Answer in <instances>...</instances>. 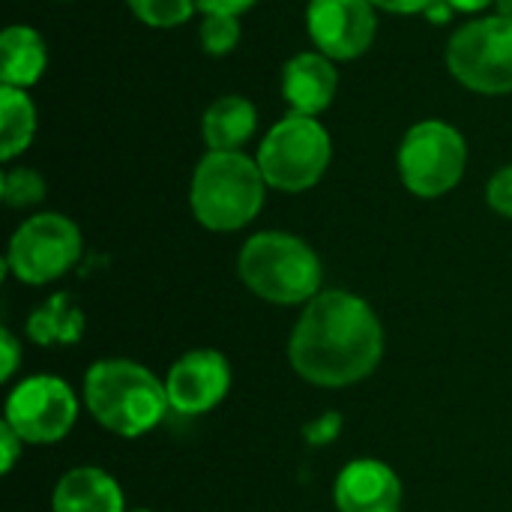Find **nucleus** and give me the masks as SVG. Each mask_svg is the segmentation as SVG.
Masks as SVG:
<instances>
[{"label":"nucleus","mask_w":512,"mask_h":512,"mask_svg":"<svg viewBox=\"0 0 512 512\" xmlns=\"http://www.w3.org/2000/svg\"><path fill=\"white\" fill-rule=\"evenodd\" d=\"M3 423H9L24 444L51 447L75 429L78 396L57 375H27L6 396Z\"/></svg>","instance_id":"nucleus-9"},{"label":"nucleus","mask_w":512,"mask_h":512,"mask_svg":"<svg viewBox=\"0 0 512 512\" xmlns=\"http://www.w3.org/2000/svg\"><path fill=\"white\" fill-rule=\"evenodd\" d=\"M486 201L498 216L512 219V162L492 174V180L486 186Z\"/></svg>","instance_id":"nucleus-22"},{"label":"nucleus","mask_w":512,"mask_h":512,"mask_svg":"<svg viewBox=\"0 0 512 512\" xmlns=\"http://www.w3.org/2000/svg\"><path fill=\"white\" fill-rule=\"evenodd\" d=\"M258 0H198V9L204 12V15H213V12H219V15H243V12H249L252 6H255Z\"/></svg>","instance_id":"nucleus-26"},{"label":"nucleus","mask_w":512,"mask_h":512,"mask_svg":"<svg viewBox=\"0 0 512 512\" xmlns=\"http://www.w3.org/2000/svg\"><path fill=\"white\" fill-rule=\"evenodd\" d=\"M84 252L81 228L63 213H36L24 219L6 246V270L21 285H51L63 279Z\"/></svg>","instance_id":"nucleus-8"},{"label":"nucleus","mask_w":512,"mask_h":512,"mask_svg":"<svg viewBox=\"0 0 512 512\" xmlns=\"http://www.w3.org/2000/svg\"><path fill=\"white\" fill-rule=\"evenodd\" d=\"M36 135V105L27 90L0 87V159L12 162L21 156Z\"/></svg>","instance_id":"nucleus-18"},{"label":"nucleus","mask_w":512,"mask_h":512,"mask_svg":"<svg viewBox=\"0 0 512 512\" xmlns=\"http://www.w3.org/2000/svg\"><path fill=\"white\" fill-rule=\"evenodd\" d=\"M450 75L480 96L512 93V21L483 15L456 27L444 51Z\"/></svg>","instance_id":"nucleus-7"},{"label":"nucleus","mask_w":512,"mask_h":512,"mask_svg":"<svg viewBox=\"0 0 512 512\" xmlns=\"http://www.w3.org/2000/svg\"><path fill=\"white\" fill-rule=\"evenodd\" d=\"M126 512H153V510H126Z\"/></svg>","instance_id":"nucleus-31"},{"label":"nucleus","mask_w":512,"mask_h":512,"mask_svg":"<svg viewBox=\"0 0 512 512\" xmlns=\"http://www.w3.org/2000/svg\"><path fill=\"white\" fill-rule=\"evenodd\" d=\"M87 318L81 306L69 294H51L42 300L24 321V336L39 348H57V345H78L84 336Z\"/></svg>","instance_id":"nucleus-17"},{"label":"nucleus","mask_w":512,"mask_h":512,"mask_svg":"<svg viewBox=\"0 0 512 512\" xmlns=\"http://www.w3.org/2000/svg\"><path fill=\"white\" fill-rule=\"evenodd\" d=\"M48 66V45L36 27L9 24L0 33V87L30 90Z\"/></svg>","instance_id":"nucleus-15"},{"label":"nucleus","mask_w":512,"mask_h":512,"mask_svg":"<svg viewBox=\"0 0 512 512\" xmlns=\"http://www.w3.org/2000/svg\"><path fill=\"white\" fill-rule=\"evenodd\" d=\"M51 512H126V495L108 471L78 465L57 480Z\"/></svg>","instance_id":"nucleus-14"},{"label":"nucleus","mask_w":512,"mask_h":512,"mask_svg":"<svg viewBox=\"0 0 512 512\" xmlns=\"http://www.w3.org/2000/svg\"><path fill=\"white\" fill-rule=\"evenodd\" d=\"M45 195H48V183L33 168H6L0 177V198L12 210L36 207V204H42Z\"/></svg>","instance_id":"nucleus-19"},{"label":"nucleus","mask_w":512,"mask_h":512,"mask_svg":"<svg viewBox=\"0 0 512 512\" xmlns=\"http://www.w3.org/2000/svg\"><path fill=\"white\" fill-rule=\"evenodd\" d=\"M435 0H372L375 9L393 12V15H423Z\"/></svg>","instance_id":"nucleus-27"},{"label":"nucleus","mask_w":512,"mask_h":512,"mask_svg":"<svg viewBox=\"0 0 512 512\" xmlns=\"http://www.w3.org/2000/svg\"><path fill=\"white\" fill-rule=\"evenodd\" d=\"M339 432H342V414H336V411H327L324 417L312 420V423L303 429V435H306V441H309L312 447H327L330 441H336Z\"/></svg>","instance_id":"nucleus-23"},{"label":"nucleus","mask_w":512,"mask_h":512,"mask_svg":"<svg viewBox=\"0 0 512 512\" xmlns=\"http://www.w3.org/2000/svg\"><path fill=\"white\" fill-rule=\"evenodd\" d=\"M384 357V324L354 291L330 288L309 300L291 330V369L312 387L342 390L366 381Z\"/></svg>","instance_id":"nucleus-1"},{"label":"nucleus","mask_w":512,"mask_h":512,"mask_svg":"<svg viewBox=\"0 0 512 512\" xmlns=\"http://www.w3.org/2000/svg\"><path fill=\"white\" fill-rule=\"evenodd\" d=\"M453 12H456V9H453L447 0H435V3H432V6H429L423 15H426L429 21H435V24H447V21L453 18Z\"/></svg>","instance_id":"nucleus-28"},{"label":"nucleus","mask_w":512,"mask_h":512,"mask_svg":"<svg viewBox=\"0 0 512 512\" xmlns=\"http://www.w3.org/2000/svg\"><path fill=\"white\" fill-rule=\"evenodd\" d=\"M333 159V141L318 117L288 111L258 144L255 162L270 189L300 195L321 183Z\"/></svg>","instance_id":"nucleus-5"},{"label":"nucleus","mask_w":512,"mask_h":512,"mask_svg":"<svg viewBox=\"0 0 512 512\" xmlns=\"http://www.w3.org/2000/svg\"><path fill=\"white\" fill-rule=\"evenodd\" d=\"M126 6L141 24L156 30H174L192 18L198 0H126Z\"/></svg>","instance_id":"nucleus-20"},{"label":"nucleus","mask_w":512,"mask_h":512,"mask_svg":"<svg viewBox=\"0 0 512 512\" xmlns=\"http://www.w3.org/2000/svg\"><path fill=\"white\" fill-rule=\"evenodd\" d=\"M240 36H243V27H240V18L237 15H219V12H213V15H204V21L198 27L201 48L210 57L231 54L240 45Z\"/></svg>","instance_id":"nucleus-21"},{"label":"nucleus","mask_w":512,"mask_h":512,"mask_svg":"<svg viewBox=\"0 0 512 512\" xmlns=\"http://www.w3.org/2000/svg\"><path fill=\"white\" fill-rule=\"evenodd\" d=\"M258 132V108L237 93L219 96L207 105L201 135L207 150H243Z\"/></svg>","instance_id":"nucleus-16"},{"label":"nucleus","mask_w":512,"mask_h":512,"mask_svg":"<svg viewBox=\"0 0 512 512\" xmlns=\"http://www.w3.org/2000/svg\"><path fill=\"white\" fill-rule=\"evenodd\" d=\"M84 408L117 438L150 435L171 411L165 381L147 366L123 357L96 360L84 375Z\"/></svg>","instance_id":"nucleus-2"},{"label":"nucleus","mask_w":512,"mask_h":512,"mask_svg":"<svg viewBox=\"0 0 512 512\" xmlns=\"http://www.w3.org/2000/svg\"><path fill=\"white\" fill-rule=\"evenodd\" d=\"M468 168L465 135L447 120H420L414 123L396 153V171L402 186L426 201L450 195Z\"/></svg>","instance_id":"nucleus-6"},{"label":"nucleus","mask_w":512,"mask_h":512,"mask_svg":"<svg viewBox=\"0 0 512 512\" xmlns=\"http://www.w3.org/2000/svg\"><path fill=\"white\" fill-rule=\"evenodd\" d=\"M237 276L258 300L273 306H306L324 291L318 252L288 231L252 234L237 255Z\"/></svg>","instance_id":"nucleus-4"},{"label":"nucleus","mask_w":512,"mask_h":512,"mask_svg":"<svg viewBox=\"0 0 512 512\" xmlns=\"http://www.w3.org/2000/svg\"><path fill=\"white\" fill-rule=\"evenodd\" d=\"M0 354H3V363H0V384H9L18 372V363H21V342L15 339V333L9 327L0 330Z\"/></svg>","instance_id":"nucleus-24"},{"label":"nucleus","mask_w":512,"mask_h":512,"mask_svg":"<svg viewBox=\"0 0 512 512\" xmlns=\"http://www.w3.org/2000/svg\"><path fill=\"white\" fill-rule=\"evenodd\" d=\"M456 12H465V15H480L483 9L495 6V0H447Z\"/></svg>","instance_id":"nucleus-29"},{"label":"nucleus","mask_w":512,"mask_h":512,"mask_svg":"<svg viewBox=\"0 0 512 512\" xmlns=\"http://www.w3.org/2000/svg\"><path fill=\"white\" fill-rule=\"evenodd\" d=\"M306 33L330 60H357L378 36V9L372 0H309Z\"/></svg>","instance_id":"nucleus-10"},{"label":"nucleus","mask_w":512,"mask_h":512,"mask_svg":"<svg viewBox=\"0 0 512 512\" xmlns=\"http://www.w3.org/2000/svg\"><path fill=\"white\" fill-rule=\"evenodd\" d=\"M339 93L336 60L321 51H300L282 66V99L294 114L318 117Z\"/></svg>","instance_id":"nucleus-13"},{"label":"nucleus","mask_w":512,"mask_h":512,"mask_svg":"<svg viewBox=\"0 0 512 512\" xmlns=\"http://www.w3.org/2000/svg\"><path fill=\"white\" fill-rule=\"evenodd\" d=\"M24 453V441L21 435L9 426V423H0V474H12V468L18 465V456Z\"/></svg>","instance_id":"nucleus-25"},{"label":"nucleus","mask_w":512,"mask_h":512,"mask_svg":"<svg viewBox=\"0 0 512 512\" xmlns=\"http://www.w3.org/2000/svg\"><path fill=\"white\" fill-rule=\"evenodd\" d=\"M495 15H504L512 21V0H495Z\"/></svg>","instance_id":"nucleus-30"},{"label":"nucleus","mask_w":512,"mask_h":512,"mask_svg":"<svg viewBox=\"0 0 512 512\" xmlns=\"http://www.w3.org/2000/svg\"><path fill=\"white\" fill-rule=\"evenodd\" d=\"M267 189L258 162L243 150H207L192 171L189 207L201 228L234 234L258 219Z\"/></svg>","instance_id":"nucleus-3"},{"label":"nucleus","mask_w":512,"mask_h":512,"mask_svg":"<svg viewBox=\"0 0 512 512\" xmlns=\"http://www.w3.org/2000/svg\"><path fill=\"white\" fill-rule=\"evenodd\" d=\"M339 512H402L405 489L399 474L381 459H351L333 483Z\"/></svg>","instance_id":"nucleus-12"},{"label":"nucleus","mask_w":512,"mask_h":512,"mask_svg":"<svg viewBox=\"0 0 512 512\" xmlns=\"http://www.w3.org/2000/svg\"><path fill=\"white\" fill-rule=\"evenodd\" d=\"M234 375L231 363L216 348H192L174 360L165 375L168 405L180 417H201L210 414L225 402L231 393Z\"/></svg>","instance_id":"nucleus-11"}]
</instances>
